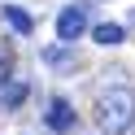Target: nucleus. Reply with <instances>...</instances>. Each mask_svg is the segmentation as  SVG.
Returning a JSON list of instances; mask_svg holds the SVG:
<instances>
[{"label": "nucleus", "instance_id": "1", "mask_svg": "<svg viewBox=\"0 0 135 135\" xmlns=\"http://www.w3.org/2000/svg\"><path fill=\"white\" fill-rule=\"evenodd\" d=\"M96 126L100 135H126L135 126V87H105L96 96Z\"/></svg>", "mask_w": 135, "mask_h": 135}, {"label": "nucleus", "instance_id": "2", "mask_svg": "<svg viewBox=\"0 0 135 135\" xmlns=\"http://www.w3.org/2000/svg\"><path fill=\"white\" fill-rule=\"evenodd\" d=\"M87 31H91V4H87V0L65 4V9L57 13V44H70V48H74Z\"/></svg>", "mask_w": 135, "mask_h": 135}, {"label": "nucleus", "instance_id": "3", "mask_svg": "<svg viewBox=\"0 0 135 135\" xmlns=\"http://www.w3.org/2000/svg\"><path fill=\"white\" fill-rule=\"evenodd\" d=\"M74 122H79V113H74V105H70L65 96H52V100H48V109H44V126H48L52 135H70Z\"/></svg>", "mask_w": 135, "mask_h": 135}, {"label": "nucleus", "instance_id": "4", "mask_svg": "<svg viewBox=\"0 0 135 135\" xmlns=\"http://www.w3.org/2000/svg\"><path fill=\"white\" fill-rule=\"evenodd\" d=\"M39 61H44L48 70H57V74H74V70H79V52H74L70 44H48V48H39Z\"/></svg>", "mask_w": 135, "mask_h": 135}, {"label": "nucleus", "instance_id": "5", "mask_svg": "<svg viewBox=\"0 0 135 135\" xmlns=\"http://www.w3.org/2000/svg\"><path fill=\"white\" fill-rule=\"evenodd\" d=\"M0 18H4V26H9L13 35H22V39L35 31V18H31L22 4H0Z\"/></svg>", "mask_w": 135, "mask_h": 135}, {"label": "nucleus", "instance_id": "6", "mask_svg": "<svg viewBox=\"0 0 135 135\" xmlns=\"http://www.w3.org/2000/svg\"><path fill=\"white\" fill-rule=\"evenodd\" d=\"M87 35L96 39L100 48H118V44L126 39V26H122V22H96V26H91Z\"/></svg>", "mask_w": 135, "mask_h": 135}, {"label": "nucleus", "instance_id": "7", "mask_svg": "<svg viewBox=\"0 0 135 135\" xmlns=\"http://www.w3.org/2000/svg\"><path fill=\"white\" fill-rule=\"evenodd\" d=\"M26 96H31V83H26V79H13L9 91H4V105H0V109L13 113V109H22V100H26Z\"/></svg>", "mask_w": 135, "mask_h": 135}, {"label": "nucleus", "instance_id": "8", "mask_svg": "<svg viewBox=\"0 0 135 135\" xmlns=\"http://www.w3.org/2000/svg\"><path fill=\"white\" fill-rule=\"evenodd\" d=\"M13 79H18V74H13V57H9V52H0V105H4V91H9Z\"/></svg>", "mask_w": 135, "mask_h": 135}]
</instances>
